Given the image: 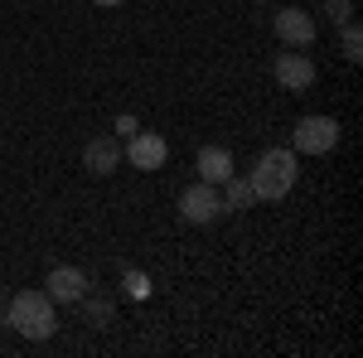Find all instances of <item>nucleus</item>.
Here are the masks:
<instances>
[{"instance_id":"nucleus-7","label":"nucleus","mask_w":363,"mask_h":358,"mask_svg":"<svg viewBox=\"0 0 363 358\" xmlns=\"http://www.w3.org/2000/svg\"><path fill=\"white\" fill-rule=\"evenodd\" d=\"M44 291H49V301H54V305H78L92 286H87L83 267H54V272L44 276Z\"/></svg>"},{"instance_id":"nucleus-8","label":"nucleus","mask_w":363,"mask_h":358,"mask_svg":"<svg viewBox=\"0 0 363 358\" xmlns=\"http://www.w3.org/2000/svg\"><path fill=\"white\" fill-rule=\"evenodd\" d=\"M272 78H277L286 92H306V87L315 83V63H310L301 49H286V54H277V63H272Z\"/></svg>"},{"instance_id":"nucleus-14","label":"nucleus","mask_w":363,"mask_h":358,"mask_svg":"<svg viewBox=\"0 0 363 358\" xmlns=\"http://www.w3.org/2000/svg\"><path fill=\"white\" fill-rule=\"evenodd\" d=\"M121 286H126L131 301H145V296H150V276L136 272V267H121Z\"/></svg>"},{"instance_id":"nucleus-2","label":"nucleus","mask_w":363,"mask_h":358,"mask_svg":"<svg viewBox=\"0 0 363 358\" xmlns=\"http://www.w3.org/2000/svg\"><path fill=\"white\" fill-rule=\"evenodd\" d=\"M247 184H252V198L281 203L286 194L296 189V150H286V145L262 150V155H257V169L247 174Z\"/></svg>"},{"instance_id":"nucleus-10","label":"nucleus","mask_w":363,"mask_h":358,"mask_svg":"<svg viewBox=\"0 0 363 358\" xmlns=\"http://www.w3.org/2000/svg\"><path fill=\"white\" fill-rule=\"evenodd\" d=\"M194 169H199V179H203V184H223L228 174H233V155H228L223 145H203V150H199V160H194Z\"/></svg>"},{"instance_id":"nucleus-6","label":"nucleus","mask_w":363,"mask_h":358,"mask_svg":"<svg viewBox=\"0 0 363 358\" xmlns=\"http://www.w3.org/2000/svg\"><path fill=\"white\" fill-rule=\"evenodd\" d=\"M169 155V140L155 136V131H136V136H126L121 145V160H131L136 169H160Z\"/></svg>"},{"instance_id":"nucleus-15","label":"nucleus","mask_w":363,"mask_h":358,"mask_svg":"<svg viewBox=\"0 0 363 358\" xmlns=\"http://www.w3.org/2000/svg\"><path fill=\"white\" fill-rule=\"evenodd\" d=\"M325 15H330L335 25H344V20H354V0H325Z\"/></svg>"},{"instance_id":"nucleus-9","label":"nucleus","mask_w":363,"mask_h":358,"mask_svg":"<svg viewBox=\"0 0 363 358\" xmlns=\"http://www.w3.org/2000/svg\"><path fill=\"white\" fill-rule=\"evenodd\" d=\"M116 165H121V140L116 136H92L83 145V169H92V174H112Z\"/></svg>"},{"instance_id":"nucleus-1","label":"nucleus","mask_w":363,"mask_h":358,"mask_svg":"<svg viewBox=\"0 0 363 358\" xmlns=\"http://www.w3.org/2000/svg\"><path fill=\"white\" fill-rule=\"evenodd\" d=\"M0 320L10 325L15 334H25V339H49L58 330V305L49 301V291H20V296H10L5 310H0Z\"/></svg>"},{"instance_id":"nucleus-16","label":"nucleus","mask_w":363,"mask_h":358,"mask_svg":"<svg viewBox=\"0 0 363 358\" xmlns=\"http://www.w3.org/2000/svg\"><path fill=\"white\" fill-rule=\"evenodd\" d=\"M140 126H136V116H126V111H121V116H116V136H136Z\"/></svg>"},{"instance_id":"nucleus-11","label":"nucleus","mask_w":363,"mask_h":358,"mask_svg":"<svg viewBox=\"0 0 363 358\" xmlns=\"http://www.w3.org/2000/svg\"><path fill=\"white\" fill-rule=\"evenodd\" d=\"M223 203H228V213H238V208H252V203H257V198H252V184L238 174V169L223 179Z\"/></svg>"},{"instance_id":"nucleus-18","label":"nucleus","mask_w":363,"mask_h":358,"mask_svg":"<svg viewBox=\"0 0 363 358\" xmlns=\"http://www.w3.org/2000/svg\"><path fill=\"white\" fill-rule=\"evenodd\" d=\"M5 301H10V296H5V286H0V310H5Z\"/></svg>"},{"instance_id":"nucleus-17","label":"nucleus","mask_w":363,"mask_h":358,"mask_svg":"<svg viewBox=\"0 0 363 358\" xmlns=\"http://www.w3.org/2000/svg\"><path fill=\"white\" fill-rule=\"evenodd\" d=\"M92 5H107V10H112V5H121V0H92Z\"/></svg>"},{"instance_id":"nucleus-12","label":"nucleus","mask_w":363,"mask_h":358,"mask_svg":"<svg viewBox=\"0 0 363 358\" xmlns=\"http://www.w3.org/2000/svg\"><path fill=\"white\" fill-rule=\"evenodd\" d=\"M78 315H83L92 330H102V325L112 320V301H107V296H92V291H87L83 301H78Z\"/></svg>"},{"instance_id":"nucleus-3","label":"nucleus","mask_w":363,"mask_h":358,"mask_svg":"<svg viewBox=\"0 0 363 358\" xmlns=\"http://www.w3.org/2000/svg\"><path fill=\"white\" fill-rule=\"evenodd\" d=\"M339 145V121L335 116H301L291 131V150L296 155H330Z\"/></svg>"},{"instance_id":"nucleus-13","label":"nucleus","mask_w":363,"mask_h":358,"mask_svg":"<svg viewBox=\"0 0 363 358\" xmlns=\"http://www.w3.org/2000/svg\"><path fill=\"white\" fill-rule=\"evenodd\" d=\"M339 49H344V58H349V63H359V58H363V29H359V20H344Z\"/></svg>"},{"instance_id":"nucleus-4","label":"nucleus","mask_w":363,"mask_h":358,"mask_svg":"<svg viewBox=\"0 0 363 358\" xmlns=\"http://www.w3.org/2000/svg\"><path fill=\"white\" fill-rule=\"evenodd\" d=\"M218 213H228L223 194H218V184H189V189L179 194V218L184 223H213Z\"/></svg>"},{"instance_id":"nucleus-5","label":"nucleus","mask_w":363,"mask_h":358,"mask_svg":"<svg viewBox=\"0 0 363 358\" xmlns=\"http://www.w3.org/2000/svg\"><path fill=\"white\" fill-rule=\"evenodd\" d=\"M272 25H277V39L286 49H310L315 44V15L301 10V5H281Z\"/></svg>"}]
</instances>
